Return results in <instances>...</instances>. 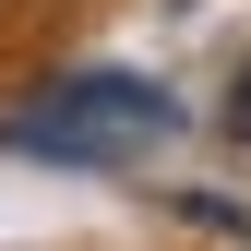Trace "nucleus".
Instances as JSON below:
<instances>
[{
	"label": "nucleus",
	"instance_id": "f257e3e1",
	"mask_svg": "<svg viewBox=\"0 0 251 251\" xmlns=\"http://www.w3.org/2000/svg\"><path fill=\"white\" fill-rule=\"evenodd\" d=\"M144 132H168V96H144V84H60L48 108H24L36 155H108V144H144Z\"/></svg>",
	"mask_w": 251,
	"mask_h": 251
}]
</instances>
